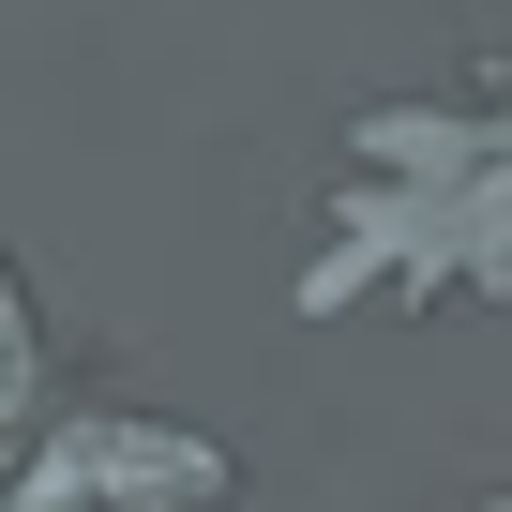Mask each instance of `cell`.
I'll use <instances>...</instances> for the list:
<instances>
[{
  "label": "cell",
  "instance_id": "obj_1",
  "mask_svg": "<svg viewBox=\"0 0 512 512\" xmlns=\"http://www.w3.org/2000/svg\"><path fill=\"white\" fill-rule=\"evenodd\" d=\"M362 287H512V76L452 106H377L347 136V226L302 302L347 317Z\"/></svg>",
  "mask_w": 512,
  "mask_h": 512
},
{
  "label": "cell",
  "instance_id": "obj_2",
  "mask_svg": "<svg viewBox=\"0 0 512 512\" xmlns=\"http://www.w3.org/2000/svg\"><path fill=\"white\" fill-rule=\"evenodd\" d=\"M226 497H241V452L136 407H76L61 437L0 467V512H226Z\"/></svg>",
  "mask_w": 512,
  "mask_h": 512
},
{
  "label": "cell",
  "instance_id": "obj_3",
  "mask_svg": "<svg viewBox=\"0 0 512 512\" xmlns=\"http://www.w3.org/2000/svg\"><path fill=\"white\" fill-rule=\"evenodd\" d=\"M31 392H46V317L16 287V256H0V467H16V437H31Z\"/></svg>",
  "mask_w": 512,
  "mask_h": 512
}]
</instances>
